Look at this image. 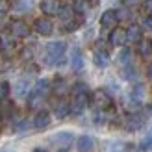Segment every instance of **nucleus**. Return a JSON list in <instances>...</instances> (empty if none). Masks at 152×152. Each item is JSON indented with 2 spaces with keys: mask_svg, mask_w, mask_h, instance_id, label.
<instances>
[{
  "mask_svg": "<svg viewBox=\"0 0 152 152\" xmlns=\"http://www.w3.org/2000/svg\"><path fill=\"white\" fill-rule=\"evenodd\" d=\"M89 102V93H87V86L86 83H76L72 87V102L69 104V108L72 113H82L86 110V106Z\"/></svg>",
  "mask_w": 152,
  "mask_h": 152,
  "instance_id": "1",
  "label": "nucleus"
},
{
  "mask_svg": "<svg viewBox=\"0 0 152 152\" xmlns=\"http://www.w3.org/2000/svg\"><path fill=\"white\" fill-rule=\"evenodd\" d=\"M65 43L63 41H54V43H48L47 48H45V61L48 65H59L63 61V56H65Z\"/></svg>",
  "mask_w": 152,
  "mask_h": 152,
  "instance_id": "2",
  "label": "nucleus"
},
{
  "mask_svg": "<svg viewBox=\"0 0 152 152\" xmlns=\"http://www.w3.org/2000/svg\"><path fill=\"white\" fill-rule=\"evenodd\" d=\"M91 104H93V108L96 111H108L113 106L111 96L106 93V91H102V89H98V91H95V93L91 95Z\"/></svg>",
  "mask_w": 152,
  "mask_h": 152,
  "instance_id": "3",
  "label": "nucleus"
},
{
  "mask_svg": "<svg viewBox=\"0 0 152 152\" xmlns=\"http://www.w3.org/2000/svg\"><path fill=\"white\" fill-rule=\"evenodd\" d=\"M34 28H35V32L41 34V35H50L54 32V24H52V20L47 19V17H39L34 22Z\"/></svg>",
  "mask_w": 152,
  "mask_h": 152,
  "instance_id": "4",
  "label": "nucleus"
},
{
  "mask_svg": "<svg viewBox=\"0 0 152 152\" xmlns=\"http://www.w3.org/2000/svg\"><path fill=\"white\" fill-rule=\"evenodd\" d=\"M39 6L45 15H58L61 10V0H41Z\"/></svg>",
  "mask_w": 152,
  "mask_h": 152,
  "instance_id": "5",
  "label": "nucleus"
},
{
  "mask_svg": "<svg viewBox=\"0 0 152 152\" xmlns=\"http://www.w3.org/2000/svg\"><path fill=\"white\" fill-rule=\"evenodd\" d=\"M145 115H143V113H132L130 117L126 119V128L128 130H141L143 126H145Z\"/></svg>",
  "mask_w": 152,
  "mask_h": 152,
  "instance_id": "6",
  "label": "nucleus"
},
{
  "mask_svg": "<svg viewBox=\"0 0 152 152\" xmlns=\"http://www.w3.org/2000/svg\"><path fill=\"white\" fill-rule=\"evenodd\" d=\"M15 50H17V43H15L13 37H7V35L0 37V52H2L4 56L15 54Z\"/></svg>",
  "mask_w": 152,
  "mask_h": 152,
  "instance_id": "7",
  "label": "nucleus"
},
{
  "mask_svg": "<svg viewBox=\"0 0 152 152\" xmlns=\"http://www.w3.org/2000/svg\"><path fill=\"white\" fill-rule=\"evenodd\" d=\"M117 22H119V13H117V11L108 10V11L102 13V17H100V24H102V28H115Z\"/></svg>",
  "mask_w": 152,
  "mask_h": 152,
  "instance_id": "8",
  "label": "nucleus"
},
{
  "mask_svg": "<svg viewBox=\"0 0 152 152\" xmlns=\"http://www.w3.org/2000/svg\"><path fill=\"white\" fill-rule=\"evenodd\" d=\"M72 134L71 132H58V134H54L52 135V143L54 145H58V147H61V148H67L72 143Z\"/></svg>",
  "mask_w": 152,
  "mask_h": 152,
  "instance_id": "9",
  "label": "nucleus"
},
{
  "mask_svg": "<svg viewBox=\"0 0 152 152\" xmlns=\"http://www.w3.org/2000/svg\"><path fill=\"white\" fill-rule=\"evenodd\" d=\"M10 30H11V34L15 37H28V34H30L28 24H26V22H22V20H11Z\"/></svg>",
  "mask_w": 152,
  "mask_h": 152,
  "instance_id": "10",
  "label": "nucleus"
},
{
  "mask_svg": "<svg viewBox=\"0 0 152 152\" xmlns=\"http://www.w3.org/2000/svg\"><path fill=\"white\" fill-rule=\"evenodd\" d=\"M110 43L113 47H123L126 43V30L123 28H113V32L110 35Z\"/></svg>",
  "mask_w": 152,
  "mask_h": 152,
  "instance_id": "11",
  "label": "nucleus"
},
{
  "mask_svg": "<svg viewBox=\"0 0 152 152\" xmlns=\"http://www.w3.org/2000/svg\"><path fill=\"white\" fill-rule=\"evenodd\" d=\"M93 61H95L96 67L104 69V67H108V63H110V54L104 48H96L95 50V56H93Z\"/></svg>",
  "mask_w": 152,
  "mask_h": 152,
  "instance_id": "12",
  "label": "nucleus"
},
{
  "mask_svg": "<svg viewBox=\"0 0 152 152\" xmlns=\"http://www.w3.org/2000/svg\"><path fill=\"white\" fill-rule=\"evenodd\" d=\"M50 124V113L48 111H39L34 119V126L37 130H43V128H47Z\"/></svg>",
  "mask_w": 152,
  "mask_h": 152,
  "instance_id": "13",
  "label": "nucleus"
},
{
  "mask_svg": "<svg viewBox=\"0 0 152 152\" xmlns=\"http://www.w3.org/2000/svg\"><path fill=\"white\" fill-rule=\"evenodd\" d=\"M71 67H72V71L74 72H80L83 69V56H82V52L78 48H74L72 50V56H71Z\"/></svg>",
  "mask_w": 152,
  "mask_h": 152,
  "instance_id": "14",
  "label": "nucleus"
},
{
  "mask_svg": "<svg viewBox=\"0 0 152 152\" xmlns=\"http://www.w3.org/2000/svg\"><path fill=\"white\" fill-rule=\"evenodd\" d=\"M141 37H143V34H141V26L132 24L130 28L126 30V41H130V43H139Z\"/></svg>",
  "mask_w": 152,
  "mask_h": 152,
  "instance_id": "15",
  "label": "nucleus"
},
{
  "mask_svg": "<svg viewBox=\"0 0 152 152\" xmlns=\"http://www.w3.org/2000/svg\"><path fill=\"white\" fill-rule=\"evenodd\" d=\"M76 147H78L80 152H91L95 147V141H93V137H89V135H82L78 139V143H76Z\"/></svg>",
  "mask_w": 152,
  "mask_h": 152,
  "instance_id": "16",
  "label": "nucleus"
},
{
  "mask_svg": "<svg viewBox=\"0 0 152 152\" xmlns=\"http://www.w3.org/2000/svg\"><path fill=\"white\" fill-rule=\"evenodd\" d=\"M30 91V80L28 78H20L15 83V95L17 96H26Z\"/></svg>",
  "mask_w": 152,
  "mask_h": 152,
  "instance_id": "17",
  "label": "nucleus"
},
{
  "mask_svg": "<svg viewBox=\"0 0 152 152\" xmlns=\"http://www.w3.org/2000/svg\"><path fill=\"white\" fill-rule=\"evenodd\" d=\"M54 113H56V117H58V119H65V117L71 113L69 104H67L65 100H59V102H56V104H54Z\"/></svg>",
  "mask_w": 152,
  "mask_h": 152,
  "instance_id": "18",
  "label": "nucleus"
},
{
  "mask_svg": "<svg viewBox=\"0 0 152 152\" xmlns=\"http://www.w3.org/2000/svg\"><path fill=\"white\" fill-rule=\"evenodd\" d=\"M137 52H139L143 58L152 56V41H150V39H141V41L137 43Z\"/></svg>",
  "mask_w": 152,
  "mask_h": 152,
  "instance_id": "19",
  "label": "nucleus"
},
{
  "mask_svg": "<svg viewBox=\"0 0 152 152\" xmlns=\"http://www.w3.org/2000/svg\"><path fill=\"white\" fill-rule=\"evenodd\" d=\"M43 100H45V95H41V93H37V91H34L32 95H30V98H28V106L32 110H35V108H39V106L43 104Z\"/></svg>",
  "mask_w": 152,
  "mask_h": 152,
  "instance_id": "20",
  "label": "nucleus"
},
{
  "mask_svg": "<svg viewBox=\"0 0 152 152\" xmlns=\"http://www.w3.org/2000/svg\"><path fill=\"white\" fill-rule=\"evenodd\" d=\"M58 15L61 17V20L67 24V22H71V20L74 19V10H72L71 6H61V10H59V13H58Z\"/></svg>",
  "mask_w": 152,
  "mask_h": 152,
  "instance_id": "21",
  "label": "nucleus"
},
{
  "mask_svg": "<svg viewBox=\"0 0 152 152\" xmlns=\"http://www.w3.org/2000/svg\"><path fill=\"white\" fill-rule=\"evenodd\" d=\"M50 89L54 91L56 95L61 96V95H65V93H67V82H65V80H61V78H58L54 83H52V87H50Z\"/></svg>",
  "mask_w": 152,
  "mask_h": 152,
  "instance_id": "22",
  "label": "nucleus"
},
{
  "mask_svg": "<svg viewBox=\"0 0 152 152\" xmlns=\"http://www.w3.org/2000/svg\"><path fill=\"white\" fill-rule=\"evenodd\" d=\"M13 7L17 11H30L32 10V0H15Z\"/></svg>",
  "mask_w": 152,
  "mask_h": 152,
  "instance_id": "23",
  "label": "nucleus"
},
{
  "mask_svg": "<svg viewBox=\"0 0 152 152\" xmlns=\"http://www.w3.org/2000/svg\"><path fill=\"white\" fill-rule=\"evenodd\" d=\"M119 63L121 65H128V63H132V52L124 48V50H121V54H119Z\"/></svg>",
  "mask_w": 152,
  "mask_h": 152,
  "instance_id": "24",
  "label": "nucleus"
},
{
  "mask_svg": "<svg viewBox=\"0 0 152 152\" xmlns=\"http://www.w3.org/2000/svg\"><path fill=\"white\" fill-rule=\"evenodd\" d=\"M123 76H124V78H128V80H134L135 76H137V72H135V69H134V65H132V63L124 65V69H123Z\"/></svg>",
  "mask_w": 152,
  "mask_h": 152,
  "instance_id": "25",
  "label": "nucleus"
},
{
  "mask_svg": "<svg viewBox=\"0 0 152 152\" xmlns=\"http://www.w3.org/2000/svg\"><path fill=\"white\" fill-rule=\"evenodd\" d=\"M10 91H11L10 83H7V82H0V100H6L7 95H10Z\"/></svg>",
  "mask_w": 152,
  "mask_h": 152,
  "instance_id": "26",
  "label": "nucleus"
},
{
  "mask_svg": "<svg viewBox=\"0 0 152 152\" xmlns=\"http://www.w3.org/2000/svg\"><path fill=\"white\" fill-rule=\"evenodd\" d=\"M108 152H126V145L124 143H121V141H115V143H111Z\"/></svg>",
  "mask_w": 152,
  "mask_h": 152,
  "instance_id": "27",
  "label": "nucleus"
},
{
  "mask_svg": "<svg viewBox=\"0 0 152 152\" xmlns=\"http://www.w3.org/2000/svg\"><path fill=\"white\" fill-rule=\"evenodd\" d=\"M141 148L143 150H147V148H152V130L145 135V139L141 141Z\"/></svg>",
  "mask_w": 152,
  "mask_h": 152,
  "instance_id": "28",
  "label": "nucleus"
},
{
  "mask_svg": "<svg viewBox=\"0 0 152 152\" xmlns=\"http://www.w3.org/2000/svg\"><path fill=\"white\" fill-rule=\"evenodd\" d=\"M143 28L152 30V15H148V17H145V19H143Z\"/></svg>",
  "mask_w": 152,
  "mask_h": 152,
  "instance_id": "29",
  "label": "nucleus"
},
{
  "mask_svg": "<svg viewBox=\"0 0 152 152\" xmlns=\"http://www.w3.org/2000/svg\"><path fill=\"white\" fill-rule=\"evenodd\" d=\"M6 11H7V6H6L4 2H0V19H4V15H6Z\"/></svg>",
  "mask_w": 152,
  "mask_h": 152,
  "instance_id": "30",
  "label": "nucleus"
},
{
  "mask_svg": "<svg viewBox=\"0 0 152 152\" xmlns=\"http://www.w3.org/2000/svg\"><path fill=\"white\" fill-rule=\"evenodd\" d=\"M147 76L152 80V63H148V67H147Z\"/></svg>",
  "mask_w": 152,
  "mask_h": 152,
  "instance_id": "31",
  "label": "nucleus"
},
{
  "mask_svg": "<svg viewBox=\"0 0 152 152\" xmlns=\"http://www.w3.org/2000/svg\"><path fill=\"white\" fill-rule=\"evenodd\" d=\"M124 2H126V4H135L137 0H124Z\"/></svg>",
  "mask_w": 152,
  "mask_h": 152,
  "instance_id": "32",
  "label": "nucleus"
},
{
  "mask_svg": "<svg viewBox=\"0 0 152 152\" xmlns=\"http://www.w3.org/2000/svg\"><path fill=\"white\" fill-rule=\"evenodd\" d=\"M34 152H47L45 148H34Z\"/></svg>",
  "mask_w": 152,
  "mask_h": 152,
  "instance_id": "33",
  "label": "nucleus"
},
{
  "mask_svg": "<svg viewBox=\"0 0 152 152\" xmlns=\"http://www.w3.org/2000/svg\"><path fill=\"white\" fill-rule=\"evenodd\" d=\"M59 152H67V148H61V150H59Z\"/></svg>",
  "mask_w": 152,
  "mask_h": 152,
  "instance_id": "34",
  "label": "nucleus"
},
{
  "mask_svg": "<svg viewBox=\"0 0 152 152\" xmlns=\"http://www.w3.org/2000/svg\"><path fill=\"white\" fill-rule=\"evenodd\" d=\"M0 117H2V110H0Z\"/></svg>",
  "mask_w": 152,
  "mask_h": 152,
  "instance_id": "35",
  "label": "nucleus"
},
{
  "mask_svg": "<svg viewBox=\"0 0 152 152\" xmlns=\"http://www.w3.org/2000/svg\"><path fill=\"white\" fill-rule=\"evenodd\" d=\"M150 111H152V106H150Z\"/></svg>",
  "mask_w": 152,
  "mask_h": 152,
  "instance_id": "36",
  "label": "nucleus"
}]
</instances>
